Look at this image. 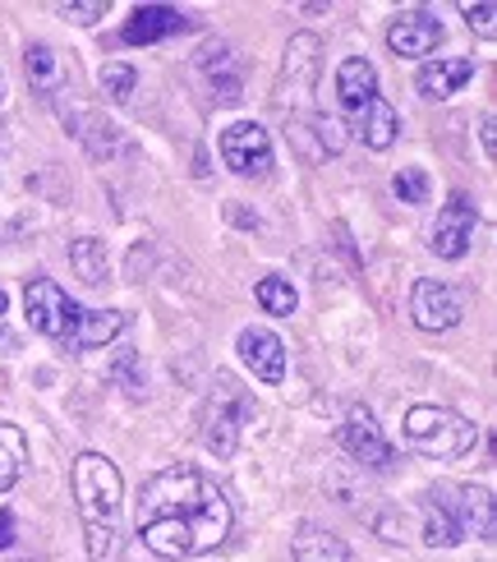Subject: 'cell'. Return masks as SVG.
<instances>
[{
  "label": "cell",
  "mask_w": 497,
  "mask_h": 562,
  "mask_svg": "<svg viewBox=\"0 0 497 562\" xmlns=\"http://www.w3.org/2000/svg\"><path fill=\"white\" fill-rule=\"evenodd\" d=\"M230 521L235 512H230V498L222 494V484L189 461L157 471L144 484L138 512H134V530L144 549L171 562L217 549L230 535Z\"/></svg>",
  "instance_id": "obj_1"
},
{
  "label": "cell",
  "mask_w": 497,
  "mask_h": 562,
  "mask_svg": "<svg viewBox=\"0 0 497 562\" xmlns=\"http://www.w3.org/2000/svg\"><path fill=\"white\" fill-rule=\"evenodd\" d=\"M406 442L423 457H438V461H461L475 452L479 429L470 425L465 415L447 411V406H410L406 411Z\"/></svg>",
  "instance_id": "obj_2"
},
{
  "label": "cell",
  "mask_w": 497,
  "mask_h": 562,
  "mask_svg": "<svg viewBox=\"0 0 497 562\" xmlns=\"http://www.w3.org/2000/svg\"><path fill=\"white\" fill-rule=\"evenodd\" d=\"M121 498H125V480H121V471H115V461L102 457V452H83L75 461V503H79L83 526L115 530Z\"/></svg>",
  "instance_id": "obj_3"
},
{
  "label": "cell",
  "mask_w": 497,
  "mask_h": 562,
  "mask_svg": "<svg viewBox=\"0 0 497 562\" xmlns=\"http://www.w3.org/2000/svg\"><path fill=\"white\" fill-rule=\"evenodd\" d=\"M253 415V402L245 396V387H235V379H217V387H212V396L203 402L199 411V438L203 448L217 457V461H230L235 448H240V429L245 419Z\"/></svg>",
  "instance_id": "obj_4"
},
{
  "label": "cell",
  "mask_w": 497,
  "mask_h": 562,
  "mask_svg": "<svg viewBox=\"0 0 497 562\" xmlns=\"http://www.w3.org/2000/svg\"><path fill=\"white\" fill-rule=\"evenodd\" d=\"M23 314H29V327L52 341H75L79 333V318H83V304L69 300L52 277H33L29 286H23Z\"/></svg>",
  "instance_id": "obj_5"
},
{
  "label": "cell",
  "mask_w": 497,
  "mask_h": 562,
  "mask_svg": "<svg viewBox=\"0 0 497 562\" xmlns=\"http://www.w3.org/2000/svg\"><path fill=\"white\" fill-rule=\"evenodd\" d=\"M318 65H323V42L318 33H295L286 42V60H281V79H276V106L281 111H300L309 102V92L318 83Z\"/></svg>",
  "instance_id": "obj_6"
},
{
  "label": "cell",
  "mask_w": 497,
  "mask_h": 562,
  "mask_svg": "<svg viewBox=\"0 0 497 562\" xmlns=\"http://www.w3.org/2000/svg\"><path fill=\"white\" fill-rule=\"evenodd\" d=\"M410 318H415V327H423V333H452V327L465 318V291L452 286V281L423 277L410 291Z\"/></svg>",
  "instance_id": "obj_7"
},
{
  "label": "cell",
  "mask_w": 497,
  "mask_h": 562,
  "mask_svg": "<svg viewBox=\"0 0 497 562\" xmlns=\"http://www.w3.org/2000/svg\"><path fill=\"white\" fill-rule=\"evenodd\" d=\"M217 153L235 176H268L272 171V138H268L263 125H253V121L226 125L222 138H217Z\"/></svg>",
  "instance_id": "obj_8"
},
{
  "label": "cell",
  "mask_w": 497,
  "mask_h": 562,
  "mask_svg": "<svg viewBox=\"0 0 497 562\" xmlns=\"http://www.w3.org/2000/svg\"><path fill=\"white\" fill-rule=\"evenodd\" d=\"M475 226H479V207L470 203V194H452L442 203V213H438V222H433V254L438 259H447V263H456V259H465L470 254V245H475Z\"/></svg>",
  "instance_id": "obj_9"
},
{
  "label": "cell",
  "mask_w": 497,
  "mask_h": 562,
  "mask_svg": "<svg viewBox=\"0 0 497 562\" xmlns=\"http://www.w3.org/2000/svg\"><path fill=\"white\" fill-rule=\"evenodd\" d=\"M433 498L442 503V512L456 521L461 535H475V540H493V494L475 484H447L433 488Z\"/></svg>",
  "instance_id": "obj_10"
},
{
  "label": "cell",
  "mask_w": 497,
  "mask_h": 562,
  "mask_svg": "<svg viewBox=\"0 0 497 562\" xmlns=\"http://www.w3.org/2000/svg\"><path fill=\"white\" fill-rule=\"evenodd\" d=\"M341 448H346L354 461L373 465V471H387V465L396 461L392 442L383 438V429H377V419H373V411H369V406H350V411H346V425H341Z\"/></svg>",
  "instance_id": "obj_11"
},
{
  "label": "cell",
  "mask_w": 497,
  "mask_h": 562,
  "mask_svg": "<svg viewBox=\"0 0 497 562\" xmlns=\"http://www.w3.org/2000/svg\"><path fill=\"white\" fill-rule=\"evenodd\" d=\"M235 356H240V364L253 373L258 383H281L286 379V341H281L276 333H268V327H245L240 337H235Z\"/></svg>",
  "instance_id": "obj_12"
},
{
  "label": "cell",
  "mask_w": 497,
  "mask_h": 562,
  "mask_svg": "<svg viewBox=\"0 0 497 562\" xmlns=\"http://www.w3.org/2000/svg\"><path fill=\"white\" fill-rule=\"evenodd\" d=\"M438 42H442V19L429 10H400L387 29V46L400 60L429 56V52H438Z\"/></svg>",
  "instance_id": "obj_13"
},
{
  "label": "cell",
  "mask_w": 497,
  "mask_h": 562,
  "mask_svg": "<svg viewBox=\"0 0 497 562\" xmlns=\"http://www.w3.org/2000/svg\"><path fill=\"white\" fill-rule=\"evenodd\" d=\"M373 98H377V69H373V60H364V56L341 60V69H337V102L350 115L354 130H360V121H364V111H369Z\"/></svg>",
  "instance_id": "obj_14"
},
{
  "label": "cell",
  "mask_w": 497,
  "mask_h": 562,
  "mask_svg": "<svg viewBox=\"0 0 497 562\" xmlns=\"http://www.w3.org/2000/svg\"><path fill=\"white\" fill-rule=\"evenodd\" d=\"M470 79H475V60H470V56H438V60H429L419 69L415 88L429 102H442V98H452V92H461Z\"/></svg>",
  "instance_id": "obj_15"
},
{
  "label": "cell",
  "mask_w": 497,
  "mask_h": 562,
  "mask_svg": "<svg viewBox=\"0 0 497 562\" xmlns=\"http://www.w3.org/2000/svg\"><path fill=\"white\" fill-rule=\"evenodd\" d=\"M291 553L295 562H350V549L337 530H327L318 521H300L291 535Z\"/></svg>",
  "instance_id": "obj_16"
},
{
  "label": "cell",
  "mask_w": 497,
  "mask_h": 562,
  "mask_svg": "<svg viewBox=\"0 0 497 562\" xmlns=\"http://www.w3.org/2000/svg\"><path fill=\"white\" fill-rule=\"evenodd\" d=\"M184 14L176 10V5H138L134 14H129V23H125V42L129 46H148V42H161V37H171V33H180L184 29Z\"/></svg>",
  "instance_id": "obj_17"
},
{
  "label": "cell",
  "mask_w": 497,
  "mask_h": 562,
  "mask_svg": "<svg viewBox=\"0 0 497 562\" xmlns=\"http://www.w3.org/2000/svg\"><path fill=\"white\" fill-rule=\"evenodd\" d=\"M23 75H29V88L37 98H56L60 83H65V60H60L56 46L33 42L29 52H23Z\"/></svg>",
  "instance_id": "obj_18"
},
{
  "label": "cell",
  "mask_w": 497,
  "mask_h": 562,
  "mask_svg": "<svg viewBox=\"0 0 497 562\" xmlns=\"http://www.w3.org/2000/svg\"><path fill=\"white\" fill-rule=\"evenodd\" d=\"M199 69L207 75V83L217 88V102H240V75H235V60H230V46L226 42H212L199 52Z\"/></svg>",
  "instance_id": "obj_19"
},
{
  "label": "cell",
  "mask_w": 497,
  "mask_h": 562,
  "mask_svg": "<svg viewBox=\"0 0 497 562\" xmlns=\"http://www.w3.org/2000/svg\"><path fill=\"white\" fill-rule=\"evenodd\" d=\"M364 138V148H373V153H387L392 144H396V134H400V115H396V106L387 102V98H373L369 102V111H364V121H360V130H354Z\"/></svg>",
  "instance_id": "obj_20"
},
{
  "label": "cell",
  "mask_w": 497,
  "mask_h": 562,
  "mask_svg": "<svg viewBox=\"0 0 497 562\" xmlns=\"http://www.w3.org/2000/svg\"><path fill=\"white\" fill-rule=\"evenodd\" d=\"M125 314L121 310H83V318H79V333H75V341H69V350H98V346H106V341H115L125 333Z\"/></svg>",
  "instance_id": "obj_21"
},
{
  "label": "cell",
  "mask_w": 497,
  "mask_h": 562,
  "mask_svg": "<svg viewBox=\"0 0 497 562\" xmlns=\"http://www.w3.org/2000/svg\"><path fill=\"white\" fill-rule=\"evenodd\" d=\"M23 465H29V434L19 425H0V494L19 484Z\"/></svg>",
  "instance_id": "obj_22"
},
{
  "label": "cell",
  "mask_w": 497,
  "mask_h": 562,
  "mask_svg": "<svg viewBox=\"0 0 497 562\" xmlns=\"http://www.w3.org/2000/svg\"><path fill=\"white\" fill-rule=\"evenodd\" d=\"M69 268L79 272V281H88V286H102V281H111V259H106V245L102 240H75L69 245Z\"/></svg>",
  "instance_id": "obj_23"
},
{
  "label": "cell",
  "mask_w": 497,
  "mask_h": 562,
  "mask_svg": "<svg viewBox=\"0 0 497 562\" xmlns=\"http://www.w3.org/2000/svg\"><path fill=\"white\" fill-rule=\"evenodd\" d=\"M75 138L92 153V157H111V153H121V130H115L111 121H102V115H92V111H79L75 115Z\"/></svg>",
  "instance_id": "obj_24"
},
{
  "label": "cell",
  "mask_w": 497,
  "mask_h": 562,
  "mask_svg": "<svg viewBox=\"0 0 497 562\" xmlns=\"http://www.w3.org/2000/svg\"><path fill=\"white\" fill-rule=\"evenodd\" d=\"M461 540H465V535L456 530V521L447 517L442 503L429 494V498H423V544H429V549H456Z\"/></svg>",
  "instance_id": "obj_25"
},
{
  "label": "cell",
  "mask_w": 497,
  "mask_h": 562,
  "mask_svg": "<svg viewBox=\"0 0 497 562\" xmlns=\"http://www.w3.org/2000/svg\"><path fill=\"white\" fill-rule=\"evenodd\" d=\"M253 295H258V304H263V314H276V318H291L295 304H300V295H295V286L286 277H263L253 286Z\"/></svg>",
  "instance_id": "obj_26"
},
{
  "label": "cell",
  "mask_w": 497,
  "mask_h": 562,
  "mask_svg": "<svg viewBox=\"0 0 497 562\" xmlns=\"http://www.w3.org/2000/svg\"><path fill=\"white\" fill-rule=\"evenodd\" d=\"M98 83H102V92H106L111 102H129V98H134V88H138V69L125 65V60H111V65H102Z\"/></svg>",
  "instance_id": "obj_27"
},
{
  "label": "cell",
  "mask_w": 497,
  "mask_h": 562,
  "mask_svg": "<svg viewBox=\"0 0 497 562\" xmlns=\"http://www.w3.org/2000/svg\"><path fill=\"white\" fill-rule=\"evenodd\" d=\"M392 190L400 203H429V171L423 167H400L392 176Z\"/></svg>",
  "instance_id": "obj_28"
},
{
  "label": "cell",
  "mask_w": 497,
  "mask_h": 562,
  "mask_svg": "<svg viewBox=\"0 0 497 562\" xmlns=\"http://www.w3.org/2000/svg\"><path fill=\"white\" fill-rule=\"evenodd\" d=\"M309 125H314V134H318V144H323V153H331V157H337V153L346 148V138H350V134H346V125L337 121V115H327V111H318V115H314V121H309Z\"/></svg>",
  "instance_id": "obj_29"
},
{
  "label": "cell",
  "mask_w": 497,
  "mask_h": 562,
  "mask_svg": "<svg viewBox=\"0 0 497 562\" xmlns=\"http://www.w3.org/2000/svg\"><path fill=\"white\" fill-rule=\"evenodd\" d=\"M56 10H60V19L83 23V29H88V23L106 19V0H88V5H83V0H75V5H56Z\"/></svg>",
  "instance_id": "obj_30"
},
{
  "label": "cell",
  "mask_w": 497,
  "mask_h": 562,
  "mask_svg": "<svg viewBox=\"0 0 497 562\" xmlns=\"http://www.w3.org/2000/svg\"><path fill=\"white\" fill-rule=\"evenodd\" d=\"M461 14H465V23H470V29H479V37H493L497 33V5H488V0H484V5H470V0H465V5H461Z\"/></svg>",
  "instance_id": "obj_31"
},
{
  "label": "cell",
  "mask_w": 497,
  "mask_h": 562,
  "mask_svg": "<svg viewBox=\"0 0 497 562\" xmlns=\"http://www.w3.org/2000/svg\"><path fill=\"white\" fill-rule=\"evenodd\" d=\"M479 138H484V153L497 157V121H493V111H484V121H479Z\"/></svg>",
  "instance_id": "obj_32"
},
{
  "label": "cell",
  "mask_w": 497,
  "mask_h": 562,
  "mask_svg": "<svg viewBox=\"0 0 497 562\" xmlns=\"http://www.w3.org/2000/svg\"><path fill=\"white\" fill-rule=\"evenodd\" d=\"M10 544H14V517L0 512V549H10Z\"/></svg>",
  "instance_id": "obj_33"
},
{
  "label": "cell",
  "mask_w": 497,
  "mask_h": 562,
  "mask_svg": "<svg viewBox=\"0 0 497 562\" xmlns=\"http://www.w3.org/2000/svg\"><path fill=\"white\" fill-rule=\"evenodd\" d=\"M5 310H10V295H5V291H0V314H5Z\"/></svg>",
  "instance_id": "obj_34"
},
{
  "label": "cell",
  "mask_w": 497,
  "mask_h": 562,
  "mask_svg": "<svg viewBox=\"0 0 497 562\" xmlns=\"http://www.w3.org/2000/svg\"><path fill=\"white\" fill-rule=\"evenodd\" d=\"M0 106H5V75H0Z\"/></svg>",
  "instance_id": "obj_35"
}]
</instances>
